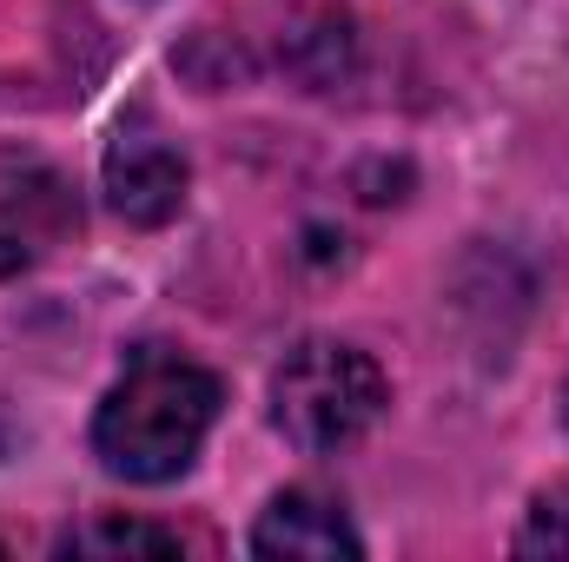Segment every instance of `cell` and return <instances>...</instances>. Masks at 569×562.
I'll use <instances>...</instances> for the list:
<instances>
[{
	"instance_id": "obj_1",
	"label": "cell",
	"mask_w": 569,
	"mask_h": 562,
	"mask_svg": "<svg viewBox=\"0 0 569 562\" xmlns=\"http://www.w3.org/2000/svg\"><path fill=\"white\" fill-rule=\"evenodd\" d=\"M219 423V378L186 358H140L100 404L93 450L127 483H166L179 476L206 430Z\"/></svg>"
},
{
	"instance_id": "obj_2",
	"label": "cell",
	"mask_w": 569,
	"mask_h": 562,
	"mask_svg": "<svg viewBox=\"0 0 569 562\" xmlns=\"http://www.w3.org/2000/svg\"><path fill=\"white\" fill-rule=\"evenodd\" d=\"M378 411H385V371L358 344L305 338L298 351H284L279 378H272V418L291 443L345 450L378 423Z\"/></svg>"
},
{
	"instance_id": "obj_3",
	"label": "cell",
	"mask_w": 569,
	"mask_h": 562,
	"mask_svg": "<svg viewBox=\"0 0 569 562\" xmlns=\"http://www.w3.org/2000/svg\"><path fill=\"white\" fill-rule=\"evenodd\" d=\"M107 205L127 225H166L186 205V159L159 140L146 120L120 127L107 145Z\"/></svg>"
},
{
	"instance_id": "obj_4",
	"label": "cell",
	"mask_w": 569,
	"mask_h": 562,
	"mask_svg": "<svg viewBox=\"0 0 569 562\" xmlns=\"http://www.w3.org/2000/svg\"><path fill=\"white\" fill-rule=\"evenodd\" d=\"M252 550H259V556H298V562L365 556L351 516H345L338 496H325V490H284V496H272V510H266L259 530H252Z\"/></svg>"
},
{
	"instance_id": "obj_5",
	"label": "cell",
	"mask_w": 569,
	"mask_h": 562,
	"mask_svg": "<svg viewBox=\"0 0 569 562\" xmlns=\"http://www.w3.org/2000/svg\"><path fill=\"white\" fill-rule=\"evenodd\" d=\"M73 550H87V556H127V550L172 556V550H186V536H179V530H159V523H120V516H100L93 530L73 536Z\"/></svg>"
},
{
	"instance_id": "obj_6",
	"label": "cell",
	"mask_w": 569,
	"mask_h": 562,
	"mask_svg": "<svg viewBox=\"0 0 569 562\" xmlns=\"http://www.w3.org/2000/svg\"><path fill=\"white\" fill-rule=\"evenodd\" d=\"M517 556H569V483L543 490L517 530Z\"/></svg>"
}]
</instances>
